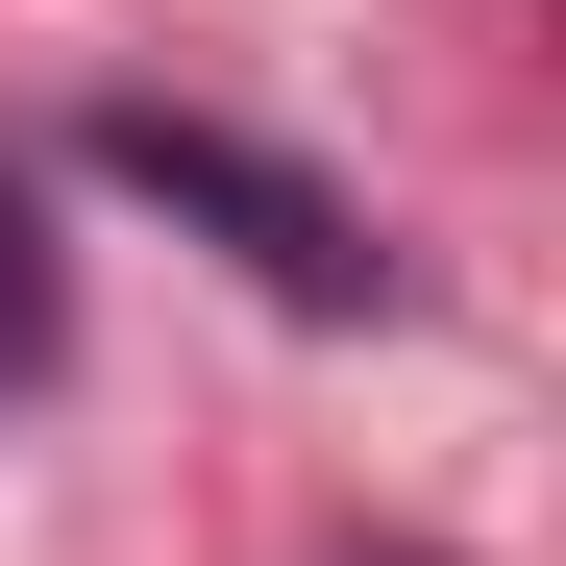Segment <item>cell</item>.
<instances>
[{"mask_svg": "<svg viewBox=\"0 0 566 566\" xmlns=\"http://www.w3.org/2000/svg\"><path fill=\"white\" fill-rule=\"evenodd\" d=\"M99 172H124V198H172V222H222V247H247L296 321H369V296H395V247H369L321 172H296V148H247V124H172V99H124V124H99Z\"/></svg>", "mask_w": 566, "mask_h": 566, "instance_id": "obj_1", "label": "cell"}, {"mask_svg": "<svg viewBox=\"0 0 566 566\" xmlns=\"http://www.w3.org/2000/svg\"><path fill=\"white\" fill-rule=\"evenodd\" d=\"M50 345V247H25V198H0V369Z\"/></svg>", "mask_w": 566, "mask_h": 566, "instance_id": "obj_2", "label": "cell"}]
</instances>
